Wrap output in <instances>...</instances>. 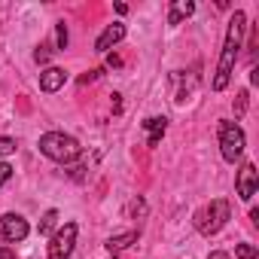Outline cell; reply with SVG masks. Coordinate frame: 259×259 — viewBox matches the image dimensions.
Masks as SVG:
<instances>
[{
	"label": "cell",
	"instance_id": "6da1fadb",
	"mask_svg": "<svg viewBox=\"0 0 259 259\" xmlns=\"http://www.w3.org/2000/svg\"><path fill=\"white\" fill-rule=\"evenodd\" d=\"M244 31H247V16L241 10H235V16L229 22V31H226V43H223V52H220L217 73H213V82H210L213 92H223L232 82V70H235V61H238V49H241Z\"/></svg>",
	"mask_w": 259,
	"mask_h": 259
},
{
	"label": "cell",
	"instance_id": "7a4b0ae2",
	"mask_svg": "<svg viewBox=\"0 0 259 259\" xmlns=\"http://www.w3.org/2000/svg\"><path fill=\"white\" fill-rule=\"evenodd\" d=\"M40 153H43L46 159H52V162L67 165V162H73V159L82 156V147H79L76 138H70V135H64V132H46V135L40 138Z\"/></svg>",
	"mask_w": 259,
	"mask_h": 259
},
{
	"label": "cell",
	"instance_id": "3957f363",
	"mask_svg": "<svg viewBox=\"0 0 259 259\" xmlns=\"http://www.w3.org/2000/svg\"><path fill=\"white\" fill-rule=\"evenodd\" d=\"M229 217H232V207H229V201L226 198H213L210 204H204L198 213H195V229L201 232V235H217L226 223H229Z\"/></svg>",
	"mask_w": 259,
	"mask_h": 259
},
{
	"label": "cell",
	"instance_id": "277c9868",
	"mask_svg": "<svg viewBox=\"0 0 259 259\" xmlns=\"http://www.w3.org/2000/svg\"><path fill=\"white\" fill-rule=\"evenodd\" d=\"M244 147H247V141H244L241 125L223 119V122H220V153H223V159H226V162H238L241 153H244Z\"/></svg>",
	"mask_w": 259,
	"mask_h": 259
},
{
	"label": "cell",
	"instance_id": "5b68a950",
	"mask_svg": "<svg viewBox=\"0 0 259 259\" xmlns=\"http://www.w3.org/2000/svg\"><path fill=\"white\" fill-rule=\"evenodd\" d=\"M76 232H79L76 223H64L49 241V259H70L73 244H76Z\"/></svg>",
	"mask_w": 259,
	"mask_h": 259
},
{
	"label": "cell",
	"instance_id": "8992f818",
	"mask_svg": "<svg viewBox=\"0 0 259 259\" xmlns=\"http://www.w3.org/2000/svg\"><path fill=\"white\" fill-rule=\"evenodd\" d=\"M28 232H31V226H28V220L22 213H4L0 217V241L19 244V241L28 238Z\"/></svg>",
	"mask_w": 259,
	"mask_h": 259
},
{
	"label": "cell",
	"instance_id": "52a82bcc",
	"mask_svg": "<svg viewBox=\"0 0 259 259\" xmlns=\"http://www.w3.org/2000/svg\"><path fill=\"white\" fill-rule=\"evenodd\" d=\"M256 186H259V171H256L253 162H244L241 171H238V198L250 201L256 195Z\"/></svg>",
	"mask_w": 259,
	"mask_h": 259
},
{
	"label": "cell",
	"instance_id": "ba28073f",
	"mask_svg": "<svg viewBox=\"0 0 259 259\" xmlns=\"http://www.w3.org/2000/svg\"><path fill=\"white\" fill-rule=\"evenodd\" d=\"M122 40H125V25H122V22H113V25H107V28L101 31V37L95 40V52L104 55V52H110V49H113L116 43H122Z\"/></svg>",
	"mask_w": 259,
	"mask_h": 259
},
{
	"label": "cell",
	"instance_id": "9c48e42d",
	"mask_svg": "<svg viewBox=\"0 0 259 259\" xmlns=\"http://www.w3.org/2000/svg\"><path fill=\"white\" fill-rule=\"evenodd\" d=\"M64 82H67V70H61V67H46L43 73H40V89L43 92H58V89H64Z\"/></svg>",
	"mask_w": 259,
	"mask_h": 259
},
{
	"label": "cell",
	"instance_id": "30bf717a",
	"mask_svg": "<svg viewBox=\"0 0 259 259\" xmlns=\"http://www.w3.org/2000/svg\"><path fill=\"white\" fill-rule=\"evenodd\" d=\"M144 128H147V144H150V147H159V141H162L165 132H168V119H165V116H150V119L144 122Z\"/></svg>",
	"mask_w": 259,
	"mask_h": 259
},
{
	"label": "cell",
	"instance_id": "8fae6325",
	"mask_svg": "<svg viewBox=\"0 0 259 259\" xmlns=\"http://www.w3.org/2000/svg\"><path fill=\"white\" fill-rule=\"evenodd\" d=\"M195 13V4H192V0H177V4L171 7V13H168V22L171 25H180L183 19H189Z\"/></svg>",
	"mask_w": 259,
	"mask_h": 259
},
{
	"label": "cell",
	"instance_id": "7c38bea8",
	"mask_svg": "<svg viewBox=\"0 0 259 259\" xmlns=\"http://www.w3.org/2000/svg\"><path fill=\"white\" fill-rule=\"evenodd\" d=\"M138 235H141V232H135V229H132V232H122V235H113V238L107 241V250H110V253H119V250H125V247H132V244L138 241Z\"/></svg>",
	"mask_w": 259,
	"mask_h": 259
},
{
	"label": "cell",
	"instance_id": "4fadbf2b",
	"mask_svg": "<svg viewBox=\"0 0 259 259\" xmlns=\"http://www.w3.org/2000/svg\"><path fill=\"white\" fill-rule=\"evenodd\" d=\"M55 223H58V210L52 207V210H46V213H43V220H40V235H52Z\"/></svg>",
	"mask_w": 259,
	"mask_h": 259
},
{
	"label": "cell",
	"instance_id": "5bb4252c",
	"mask_svg": "<svg viewBox=\"0 0 259 259\" xmlns=\"http://www.w3.org/2000/svg\"><path fill=\"white\" fill-rule=\"evenodd\" d=\"M235 256H238V259H256L259 250H256L253 244H238V247H235Z\"/></svg>",
	"mask_w": 259,
	"mask_h": 259
},
{
	"label": "cell",
	"instance_id": "9a60e30c",
	"mask_svg": "<svg viewBox=\"0 0 259 259\" xmlns=\"http://www.w3.org/2000/svg\"><path fill=\"white\" fill-rule=\"evenodd\" d=\"M16 153V141L13 138H0V159L4 156H13Z\"/></svg>",
	"mask_w": 259,
	"mask_h": 259
},
{
	"label": "cell",
	"instance_id": "2e32d148",
	"mask_svg": "<svg viewBox=\"0 0 259 259\" xmlns=\"http://www.w3.org/2000/svg\"><path fill=\"white\" fill-rule=\"evenodd\" d=\"M55 43H58V49L67 46V28H64V22H58V28H55Z\"/></svg>",
	"mask_w": 259,
	"mask_h": 259
},
{
	"label": "cell",
	"instance_id": "e0dca14e",
	"mask_svg": "<svg viewBox=\"0 0 259 259\" xmlns=\"http://www.w3.org/2000/svg\"><path fill=\"white\" fill-rule=\"evenodd\" d=\"M10 177H13V165L10 162H0V186L10 183Z\"/></svg>",
	"mask_w": 259,
	"mask_h": 259
},
{
	"label": "cell",
	"instance_id": "ac0fdd59",
	"mask_svg": "<svg viewBox=\"0 0 259 259\" xmlns=\"http://www.w3.org/2000/svg\"><path fill=\"white\" fill-rule=\"evenodd\" d=\"M34 61H37V64H46V61H49V46H37Z\"/></svg>",
	"mask_w": 259,
	"mask_h": 259
},
{
	"label": "cell",
	"instance_id": "d6986e66",
	"mask_svg": "<svg viewBox=\"0 0 259 259\" xmlns=\"http://www.w3.org/2000/svg\"><path fill=\"white\" fill-rule=\"evenodd\" d=\"M128 210H132V213H138V217H144V213H147V204L138 198V201H132V207H128Z\"/></svg>",
	"mask_w": 259,
	"mask_h": 259
},
{
	"label": "cell",
	"instance_id": "ffe728a7",
	"mask_svg": "<svg viewBox=\"0 0 259 259\" xmlns=\"http://www.w3.org/2000/svg\"><path fill=\"white\" fill-rule=\"evenodd\" d=\"M244 110H247V92H241V95H238V116H241Z\"/></svg>",
	"mask_w": 259,
	"mask_h": 259
},
{
	"label": "cell",
	"instance_id": "44dd1931",
	"mask_svg": "<svg viewBox=\"0 0 259 259\" xmlns=\"http://www.w3.org/2000/svg\"><path fill=\"white\" fill-rule=\"evenodd\" d=\"M0 259H16V253H13L7 244H0Z\"/></svg>",
	"mask_w": 259,
	"mask_h": 259
},
{
	"label": "cell",
	"instance_id": "7402d4cb",
	"mask_svg": "<svg viewBox=\"0 0 259 259\" xmlns=\"http://www.w3.org/2000/svg\"><path fill=\"white\" fill-rule=\"evenodd\" d=\"M207 259H232V256H229V253H226V250H213V253H210V256H207Z\"/></svg>",
	"mask_w": 259,
	"mask_h": 259
}]
</instances>
